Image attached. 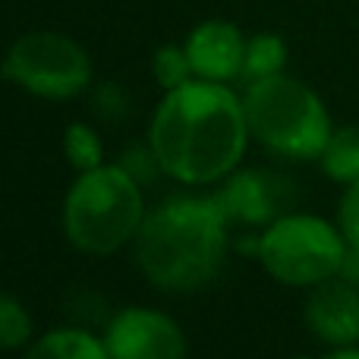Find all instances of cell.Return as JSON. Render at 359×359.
Segmentation results:
<instances>
[{"mask_svg": "<svg viewBox=\"0 0 359 359\" xmlns=\"http://www.w3.org/2000/svg\"><path fill=\"white\" fill-rule=\"evenodd\" d=\"M192 76V63L186 48H174V44H164L155 54V79L161 82V88H180L183 82H189Z\"/></svg>", "mask_w": 359, "mask_h": 359, "instance_id": "cell-16", "label": "cell"}, {"mask_svg": "<svg viewBox=\"0 0 359 359\" xmlns=\"http://www.w3.org/2000/svg\"><path fill=\"white\" fill-rule=\"evenodd\" d=\"M120 168L142 186V183H149V180H155V174L161 170V161H158L155 149L149 145V149H130L123 155V161H120Z\"/></svg>", "mask_w": 359, "mask_h": 359, "instance_id": "cell-18", "label": "cell"}, {"mask_svg": "<svg viewBox=\"0 0 359 359\" xmlns=\"http://www.w3.org/2000/svg\"><path fill=\"white\" fill-rule=\"evenodd\" d=\"M243 101L221 82H183L170 88L151 120V149L161 170L180 183H215L246 151Z\"/></svg>", "mask_w": 359, "mask_h": 359, "instance_id": "cell-1", "label": "cell"}, {"mask_svg": "<svg viewBox=\"0 0 359 359\" xmlns=\"http://www.w3.org/2000/svg\"><path fill=\"white\" fill-rule=\"evenodd\" d=\"M32 337V318L19 299L0 290V350L25 347Z\"/></svg>", "mask_w": 359, "mask_h": 359, "instance_id": "cell-14", "label": "cell"}, {"mask_svg": "<svg viewBox=\"0 0 359 359\" xmlns=\"http://www.w3.org/2000/svg\"><path fill=\"white\" fill-rule=\"evenodd\" d=\"M186 54L196 76L208 82H227L233 76H243L246 41L230 22H202L186 41Z\"/></svg>", "mask_w": 359, "mask_h": 359, "instance_id": "cell-10", "label": "cell"}, {"mask_svg": "<svg viewBox=\"0 0 359 359\" xmlns=\"http://www.w3.org/2000/svg\"><path fill=\"white\" fill-rule=\"evenodd\" d=\"M104 350L111 359H186V337L164 312L133 306L111 318Z\"/></svg>", "mask_w": 359, "mask_h": 359, "instance_id": "cell-7", "label": "cell"}, {"mask_svg": "<svg viewBox=\"0 0 359 359\" xmlns=\"http://www.w3.org/2000/svg\"><path fill=\"white\" fill-rule=\"evenodd\" d=\"M4 73L38 98L63 101L88 86L92 63L73 38L57 32H29L10 48Z\"/></svg>", "mask_w": 359, "mask_h": 359, "instance_id": "cell-6", "label": "cell"}, {"mask_svg": "<svg viewBox=\"0 0 359 359\" xmlns=\"http://www.w3.org/2000/svg\"><path fill=\"white\" fill-rule=\"evenodd\" d=\"M341 233L347 240L350 252L359 255V177L347 183V192L341 198Z\"/></svg>", "mask_w": 359, "mask_h": 359, "instance_id": "cell-17", "label": "cell"}, {"mask_svg": "<svg viewBox=\"0 0 359 359\" xmlns=\"http://www.w3.org/2000/svg\"><path fill=\"white\" fill-rule=\"evenodd\" d=\"M350 246L341 227L312 215H284L268 224L259 240V259L274 280L290 287H316L347 265Z\"/></svg>", "mask_w": 359, "mask_h": 359, "instance_id": "cell-5", "label": "cell"}, {"mask_svg": "<svg viewBox=\"0 0 359 359\" xmlns=\"http://www.w3.org/2000/svg\"><path fill=\"white\" fill-rule=\"evenodd\" d=\"M249 136L287 158H322L331 139V120L322 98L290 76L249 82L243 98Z\"/></svg>", "mask_w": 359, "mask_h": 359, "instance_id": "cell-4", "label": "cell"}, {"mask_svg": "<svg viewBox=\"0 0 359 359\" xmlns=\"http://www.w3.org/2000/svg\"><path fill=\"white\" fill-rule=\"evenodd\" d=\"M227 249V215L217 198L180 196L145 215L136 233V262L164 290H196L208 284Z\"/></svg>", "mask_w": 359, "mask_h": 359, "instance_id": "cell-2", "label": "cell"}, {"mask_svg": "<svg viewBox=\"0 0 359 359\" xmlns=\"http://www.w3.org/2000/svg\"><path fill=\"white\" fill-rule=\"evenodd\" d=\"M287 63V48L278 35H255L246 41V60H243V79L259 82L278 76Z\"/></svg>", "mask_w": 359, "mask_h": 359, "instance_id": "cell-13", "label": "cell"}, {"mask_svg": "<svg viewBox=\"0 0 359 359\" xmlns=\"http://www.w3.org/2000/svg\"><path fill=\"white\" fill-rule=\"evenodd\" d=\"M63 151L76 170H95L101 168V142L86 123H73L63 136Z\"/></svg>", "mask_w": 359, "mask_h": 359, "instance_id": "cell-15", "label": "cell"}, {"mask_svg": "<svg viewBox=\"0 0 359 359\" xmlns=\"http://www.w3.org/2000/svg\"><path fill=\"white\" fill-rule=\"evenodd\" d=\"M22 359H111V356L104 350V341H95L88 331L60 328L32 344Z\"/></svg>", "mask_w": 359, "mask_h": 359, "instance_id": "cell-11", "label": "cell"}, {"mask_svg": "<svg viewBox=\"0 0 359 359\" xmlns=\"http://www.w3.org/2000/svg\"><path fill=\"white\" fill-rule=\"evenodd\" d=\"M215 198L221 202L227 221L274 224L278 217L290 215L297 202V186L274 170H240Z\"/></svg>", "mask_w": 359, "mask_h": 359, "instance_id": "cell-8", "label": "cell"}, {"mask_svg": "<svg viewBox=\"0 0 359 359\" xmlns=\"http://www.w3.org/2000/svg\"><path fill=\"white\" fill-rule=\"evenodd\" d=\"M98 107L104 111V117H126V107H130V101H126V95L120 92L117 86H101Z\"/></svg>", "mask_w": 359, "mask_h": 359, "instance_id": "cell-19", "label": "cell"}, {"mask_svg": "<svg viewBox=\"0 0 359 359\" xmlns=\"http://www.w3.org/2000/svg\"><path fill=\"white\" fill-rule=\"evenodd\" d=\"M306 325L331 347H353L359 341V287L347 280H322L306 299Z\"/></svg>", "mask_w": 359, "mask_h": 359, "instance_id": "cell-9", "label": "cell"}, {"mask_svg": "<svg viewBox=\"0 0 359 359\" xmlns=\"http://www.w3.org/2000/svg\"><path fill=\"white\" fill-rule=\"evenodd\" d=\"M322 168L331 180L353 183L359 177V126L334 130L322 151Z\"/></svg>", "mask_w": 359, "mask_h": 359, "instance_id": "cell-12", "label": "cell"}, {"mask_svg": "<svg viewBox=\"0 0 359 359\" xmlns=\"http://www.w3.org/2000/svg\"><path fill=\"white\" fill-rule=\"evenodd\" d=\"M145 205L139 183L123 168L82 170L63 202V230L76 249L107 255L139 233Z\"/></svg>", "mask_w": 359, "mask_h": 359, "instance_id": "cell-3", "label": "cell"}, {"mask_svg": "<svg viewBox=\"0 0 359 359\" xmlns=\"http://www.w3.org/2000/svg\"><path fill=\"white\" fill-rule=\"evenodd\" d=\"M325 359H359V350L356 347H337L331 356H325Z\"/></svg>", "mask_w": 359, "mask_h": 359, "instance_id": "cell-20", "label": "cell"}, {"mask_svg": "<svg viewBox=\"0 0 359 359\" xmlns=\"http://www.w3.org/2000/svg\"><path fill=\"white\" fill-rule=\"evenodd\" d=\"M353 278H356V284H359V255H356V268H353Z\"/></svg>", "mask_w": 359, "mask_h": 359, "instance_id": "cell-21", "label": "cell"}]
</instances>
